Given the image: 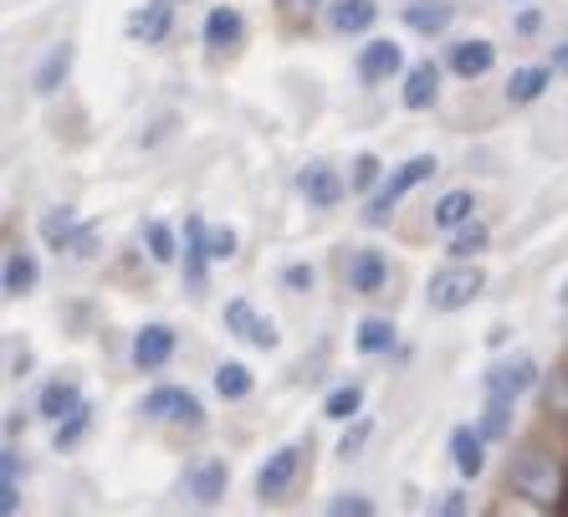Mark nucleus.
<instances>
[{
  "instance_id": "f257e3e1",
  "label": "nucleus",
  "mask_w": 568,
  "mask_h": 517,
  "mask_svg": "<svg viewBox=\"0 0 568 517\" xmlns=\"http://www.w3.org/2000/svg\"><path fill=\"white\" fill-rule=\"evenodd\" d=\"M481 287H487L481 266H471V262H450V266H440L436 277H430L425 297H430V307H436V313H462V307H471L476 297H481Z\"/></svg>"
},
{
  "instance_id": "f03ea898",
  "label": "nucleus",
  "mask_w": 568,
  "mask_h": 517,
  "mask_svg": "<svg viewBox=\"0 0 568 517\" xmlns=\"http://www.w3.org/2000/svg\"><path fill=\"white\" fill-rule=\"evenodd\" d=\"M436 170H440L436 154H415V160H405V164H399V170L379 185V195L369 200V211H364V221H369V226H384V221H389V211H395L399 200L410 195L415 185H425V180H430Z\"/></svg>"
},
{
  "instance_id": "7ed1b4c3",
  "label": "nucleus",
  "mask_w": 568,
  "mask_h": 517,
  "mask_svg": "<svg viewBox=\"0 0 568 517\" xmlns=\"http://www.w3.org/2000/svg\"><path fill=\"white\" fill-rule=\"evenodd\" d=\"M225 333H236L241 344H252V348H277L282 344L277 323L266 318V313H256L246 297H231V303H225Z\"/></svg>"
},
{
  "instance_id": "20e7f679",
  "label": "nucleus",
  "mask_w": 568,
  "mask_h": 517,
  "mask_svg": "<svg viewBox=\"0 0 568 517\" xmlns=\"http://www.w3.org/2000/svg\"><path fill=\"white\" fill-rule=\"evenodd\" d=\"M558 466L548 462V456H523L517 462V472H513V487L523 491V503H532V507H548V503H558Z\"/></svg>"
},
{
  "instance_id": "39448f33",
  "label": "nucleus",
  "mask_w": 568,
  "mask_h": 517,
  "mask_svg": "<svg viewBox=\"0 0 568 517\" xmlns=\"http://www.w3.org/2000/svg\"><path fill=\"white\" fill-rule=\"evenodd\" d=\"M144 415H154V420H185V425H205V410H200V399L190 395V389H149L144 395Z\"/></svg>"
},
{
  "instance_id": "423d86ee",
  "label": "nucleus",
  "mask_w": 568,
  "mask_h": 517,
  "mask_svg": "<svg viewBox=\"0 0 568 517\" xmlns=\"http://www.w3.org/2000/svg\"><path fill=\"white\" fill-rule=\"evenodd\" d=\"M532 379H538V364H532L528 354L503 358V364H491L487 369V395L491 399H517L523 389H532Z\"/></svg>"
},
{
  "instance_id": "0eeeda50",
  "label": "nucleus",
  "mask_w": 568,
  "mask_h": 517,
  "mask_svg": "<svg viewBox=\"0 0 568 517\" xmlns=\"http://www.w3.org/2000/svg\"><path fill=\"white\" fill-rule=\"evenodd\" d=\"M174 354V328L170 323H144V328L133 333V364L139 369H164Z\"/></svg>"
},
{
  "instance_id": "6e6552de",
  "label": "nucleus",
  "mask_w": 568,
  "mask_h": 517,
  "mask_svg": "<svg viewBox=\"0 0 568 517\" xmlns=\"http://www.w3.org/2000/svg\"><path fill=\"white\" fill-rule=\"evenodd\" d=\"M450 462H456V472H462L466 481H476L487 472V436L471 430V425H456V430H450Z\"/></svg>"
},
{
  "instance_id": "1a4fd4ad",
  "label": "nucleus",
  "mask_w": 568,
  "mask_h": 517,
  "mask_svg": "<svg viewBox=\"0 0 568 517\" xmlns=\"http://www.w3.org/2000/svg\"><path fill=\"white\" fill-rule=\"evenodd\" d=\"M37 410L47 415V420H72V415H82L88 410V399H82V389L72 385V379H47L41 385V395H37Z\"/></svg>"
},
{
  "instance_id": "9d476101",
  "label": "nucleus",
  "mask_w": 568,
  "mask_h": 517,
  "mask_svg": "<svg viewBox=\"0 0 568 517\" xmlns=\"http://www.w3.org/2000/svg\"><path fill=\"white\" fill-rule=\"evenodd\" d=\"M297 466H303V452L297 446H282V452H272V462L256 472V491L262 497H287V487H292V477H297Z\"/></svg>"
},
{
  "instance_id": "9b49d317",
  "label": "nucleus",
  "mask_w": 568,
  "mask_h": 517,
  "mask_svg": "<svg viewBox=\"0 0 568 517\" xmlns=\"http://www.w3.org/2000/svg\"><path fill=\"white\" fill-rule=\"evenodd\" d=\"M297 190H303V200L313 211H333V205L344 200V180H338L328 164H307V170L297 174Z\"/></svg>"
},
{
  "instance_id": "f8f14e48",
  "label": "nucleus",
  "mask_w": 568,
  "mask_h": 517,
  "mask_svg": "<svg viewBox=\"0 0 568 517\" xmlns=\"http://www.w3.org/2000/svg\"><path fill=\"white\" fill-rule=\"evenodd\" d=\"M72 57H78V47H72V41H52V47H47V57L37 62V72H31V88H37L41 98H52L57 88L67 82V72H72Z\"/></svg>"
},
{
  "instance_id": "ddd939ff",
  "label": "nucleus",
  "mask_w": 568,
  "mask_h": 517,
  "mask_svg": "<svg viewBox=\"0 0 568 517\" xmlns=\"http://www.w3.org/2000/svg\"><path fill=\"white\" fill-rule=\"evenodd\" d=\"M170 11H174V0H144L139 11L129 16V41H144V47H154V41L170 37Z\"/></svg>"
},
{
  "instance_id": "4468645a",
  "label": "nucleus",
  "mask_w": 568,
  "mask_h": 517,
  "mask_svg": "<svg viewBox=\"0 0 568 517\" xmlns=\"http://www.w3.org/2000/svg\"><path fill=\"white\" fill-rule=\"evenodd\" d=\"M399 67H405L399 41H369V47L358 52V78H364V82H389Z\"/></svg>"
},
{
  "instance_id": "2eb2a0df",
  "label": "nucleus",
  "mask_w": 568,
  "mask_h": 517,
  "mask_svg": "<svg viewBox=\"0 0 568 517\" xmlns=\"http://www.w3.org/2000/svg\"><path fill=\"white\" fill-rule=\"evenodd\" d=\"M205 262H211V231H205L200 215H190L185 221V282H190V292L205 287Z\"/></svg>"
},
{
  "instance_id": "dca6fc26",
  "label": "nucleus",
  "mask_w": 568,
  "mask_h": 517,
  "mask_svg": "<svg viewBox=\"0 0 568 517\" xmlns=\"http://www.w3.org/2000/svg\"><path fill=\"white\" fill-rule=\"evenodd\" d=\"M241 37H246V21H241L236 6H215L205 16V47L211 52H231V47H241Z\"/></svg>"
},
{
  "instance_id": "f3484780",
  "label": "nucleus",
  "mask_w": 568,
  "mask_h": 517,
  "mask_svg": "<svg viewBox=\"0 0 568 517\" xmlns=\"http://www.w3.org/2000/svg\"><path fill=\"white\" fill-rule=\"evenodd\" d=\"M384 282H389V262H384L374 246L354 252V262H348V287L364 292V297H374V292H384Z\"/></svg>"
},
{
  "instance_id": "a211bd4d",
  "label": "nucleus",
  "mask_w": 568,
  "mask_h": 517,
  "mask_svg": "<svg viewBox=\"0 0 568 517\" xmlns=\"http://www.w3.org/2000/svg\"><path fill=\"white\" fill-rule=\"evenodd\" d=\"M374 16H379V6H374V0H333V6H328V27L338 31V37H358V31L374 27Z\"/></svg>"
},
{
  "instance_id": "6ab92c4d",
  "label": "nucleus",
  "mask_w": 568,
  "mask_h": 517,
  "mask_svg": "<svg viewBox=\"0 0 568 517\" xmlns=\"http://www.w3.org/2000/svg\"><path fill=\"white\" fill-rule=\"evenodd\" d=\"M225 462H200V466H190L185 472V491L195 497L200 507H211V503H221V491H225Z\"/></svg>"
},
{
  "instance_id": "aec40b11",
  "label": "nucleus",
  "mask_w": 568,
  "mask_h": 517,
  "mask_svg": "<svg viewBox=\"0 0 568 517\" xmlns=\"http://www.w3.org/2000/svg\"><path fill=\"white\" fill-rule=\"evenodd\" d=\"M440 98V67L436 62H415L405 72V108H430Z\"/></svg>"
},
{
  "instance_id": "412c9836",
  "label": "nucleus",
  "mask_w": 568,
  "mask_h": 517,
  "mask_svg": "<svg viewBox=\"0 0 568 517\" xmlns=\"http://www.w3.org/2000/svg\"><path fill=\"white\" fill-rule=\"evenodd\" d=\"M491 62H497V47L481 37L456 41V52H450V67H456L462 78H481V72H491Z\"/></svg>"
},
{
  "instance_id": "4be33fe9",
  "label": "nucleus",
  "mask_w": 568,
  "mask_h": 517,
  "mask_svg": "<svg viewBox=\"0 0 568 517\" xmlns=\"http://www.w3.org/2000/svg\"><path fill=\"white\" fill-rule=\"evenodd\" d=\"M405 21H410V31H420V37H436V31L450 27V0H410V6H405Z\"/></svg>"
},
{
  "instance_id": "5701e85b",
  "label": "nucleus",
  "mask_w": 568,
  "mask_h": 517,
  "mask_svg": "<svg viewBox=\"0 0 568 517\" xmlns=\"http://www.w3.org/2000/svg\"><path fill=\"white\" fill-rule=\"evenodd\" d=\"M548 82H554V67H517L507 82V103H532L548 93Z\"/></svg>"
},
{
  "instance_id": "b1692460",
  "label": "nucleus",
  "mask_w": 568,
  "mask_h": 517,
  "mask_svg": "<svg viewBox=\"0 0 568 517\" xmlns=\"http://www.w3.org/2000/svg\"><path fill=\"white\" fill-rule=\"evenodd\" d=\"M78 231H82V221H78V211H72V205H62V211H52V215H41V241H47L57 256L67 252V241L78 236Z\"/></svg>"
},
{
  "instance_id": "393cba45",
  "label": "nucleus",
  "mask_w": 568,
  "mask_h": 517,
  "mask_svg": "<svg viewBox=\"0 0 568 517\" xmlns=\"http://www.w3.org/2000/svg\"><path fill=\"white\" fill-rule=\"evenodd\" d=\"M471 190H450V195H440L436 200V226L440 231H462V226H471Z\"/></svg>"
},
{
  "instance_id": "a878e982",
  "label": "nucleus",
  "mask_w": 568,
  "mask_h": 517,
  "mask_svg": "<svg viewBox=\"0 0 568 517\" xmlns=\"http://www.w3.org/2000/svg\"><path fill=\"white\" fill-rule=\"evenodd\" d=\"M31 287H37V256L11 252L6 256V297H27Z\"/></svg>"
},
{
  "instance_id": "bb28decb",
  "label": "nucleus",
  "mask_w": 568,
  "mask_h": 517,
  "mask_svg": "<svg viewBox=\"0 0 568 517\" xmlns=\"http://www.w3.org/2000/svg\"><path fill=\"white\" fill-rule=\"evenodd\" d=\"M215 395H225V399H246V395H252V369H246L241 358H225L221 369H215Z\"/></svg>"
},
{
  "instance_id": "cd10ccee",
  "label": "nucleus",
  "mask_w": 568,
  "mask_h": 517,
  "mask_svg": "<svg viewBox=\"0 0 568 517\" xmlns=\"http://www.w3.org/2000/svg\"><path fill=\"white\" fill-rule=\"evenodd\" d=\"M16 507H21V462H16V452L0 456V517H16Z\"/></svg>"
},
{
  "instance_id": "c85d7f7f",
  "label": "nucleus",
  "mask_w": 568,
  "mask_h": 517,
  "mask_svg": "<svg viewBox=\"0 0 568 517\" xmlns=\"http://www.w3.org/2000/svg\"><path fill=\"white\" fill-rule=\"evenodd\" d=\"M456 262H471V256H481L487 252V226L481 221H471V226H462V231H450V246H446Z\"/></svg>"
},
{
  "instance_id": "c756f323",
  "label": "nucleus",
  "mask_w": 568,
  "mask_h": 517,
  "mask_svg": "<svg viewBox=\"0 0 568 517\" xmlns=\"http://www.w3.org/2000/svg\"><path fill=\"white\" fill-rule=\"evenodd\" d=\"M384 348H395V323L389 318L358 323V354H384Z\"/></svg>"
},
{
  "instance_id": "7c9ffc66",
  "label": "nucleus",
  "mask_w": 568,
  "mask_h": 517,
  "mask_svg": "<svg viewBox=\"0 0 568 517\" xmlns=\"http://www.w3.org/2000/svg\"><path fill=\"white\" fill-rule=\"evenodd\" d=\"M358 410H364V389L358 385H338L328 399H323V415H328V420H354Z\"/></svg>"
},
{
  "instance_id": "2f4dec72",
  "label": "nucleus",
  "mask_w": 568,
  "mask_h": 517,
  "mask_svg": "<svg viewBox=\"0 0 568 517\" xmlns=\"http://www.w3.org/2000/svg\"><path fill=\"white\" fill-rule=\"evenodd\" d=\"M513 405H517V399H487V415H481V436H487V440L513 436Z\"/></svg>"
},
{
  "instance_id": "473e14b6",
  "label": "nucleus",
  "mask_w": 568,
  "mask_h": 517,
  "mask_svg": "<svg viewBox=\"0 0 568 517\" xmlns=\"http://www.w3.org/2000/svg\"><path fill=\"white\" fill-rule=\"evenodd\" d=\"M328 517H374V503L364 491H338L328 503Z\"/></svg>"
},
{
  "instance_id": "72a5a7b5",
  "label": "nucleus",
  "mask_w": 568,
  "mask_h": 517,
  "mask_svg": "<svg viewBox=\"0 0 568 517\" xmlns=\"http://www.w3.org/2000/svg\"><path fill=\"white\" fill-rule=\"evenodd\" d=\"M144 236H149V256H154V262H174V231L164 226V221H149Z\"/></svg>"
},
{
  "instance_id": "f704fd0d",
  "label": "nucleus",
  "mask_w": 568,
  "mask_h": 517,
  "mask_svg": "<svg viewBox=\"0 0 568 517\" xmlns=\"http://www.w3.org/2000/svg\"><path fill=\"white\" fill-rule=\"evenodd\" d=\"M430 517H471V497H466L462 487H450L440 491V503L430 507Z\"/></svg>"
},
{
  "instance_id": "c9c22d12",
  "label": "nucleus",
  "mask_w": 568,
  "mask_h": 517,
  "mask_svg": "<svg viewBox=\"0 0 568 517\" xmlns=\"http://www.w3.org/2000/svg\"><path fill=\"white\" fill-rule=\"evenodd\" d=\"M93 252H98V226H82L78 236L67 241V252H62V256H72V262H88Z\"/></svg>"
},
{
  "instance_id": "e433bc0d",
  "label": "nucleus",
  "mask_w": 568,
  "mask_h": 517,
  "mask_svg": "<svg viewBox=\"0 0 568 517\" xmlns=\"http://www.w3.org/2000/svg\"><path fill=\"white\" fill-rule=\"evenodd\" d=\"M231 256H236V231L215 226L211 231V262H231Z\"/></svg>"
},
{
  "instance_id": "4c0bfd02",
  "label": "nucleus",
  "mask_w": 568,
  "mask_h": 517,
  "mask_svg": "<svg viewBox=\"0 0 568 517\" xmlns=\"http://www.w3.org/2000/svg\"><path fill=\"white\" fill-rule=\"evenodd\" d=\"M282 287H287V292H307V287H313V266H307V262L282 266Z\"/></svg>"
},
{
  "instance_id": "58836bf2",
  "label": "nucleus",
  "mask_w": 568,
  "mask_h": 517,
  "mask_svg": "<svg viewBox=\"0 0 568 517\" xmlns=\"http://www.w3.org/2000/svg\"><path fill=\"white\" fill-rule=\"evenodd\" d=\"M82 430H88V410L57 425V452H67V446H78V436H82Z\"/></svg>"
},
{
  "instance_id": "ea45409f",
  "label": "nucleus",
  "mask_w": 568,
  "mask_h": 517,
  "mask_svg": "<svg viewBox=\"0 0 568 517\" xmlns=\"http://www.w3.org/2000/svg\"><path fill=\"white\" fill-rule=\"evenodd\" d=\"M374 174H379V160H374V154H358L354 160V190H369Z\"/></svg>"
},
{
  "instance_id": "a19ab883",
  "label": "nucleus",
  "mask_w": 568,
  "mask_h": 517,
  "mask_svg": "<svg viewBox=\"0 0 568 517\" xmlns=\"http://www.w3.org/2000/svg\"><path fill=\"white\" fill-rule=\"evenodd\" d=\"M364 440H369V425L358 420V425H354V430H348V436H344V440H338V456H358V446H364Z\"/></svg>"
},
{
  "instance_id": "79ce46f5",
  "label": "nucleus",
  "mask_w": 568,
  "mask_h": 517,
  "mask_svg": "<svg viewBox=\"0 0 568 517\" xmlns=\"http://www.w3.org/2000/svg\"><path fill=\"white\" fill-rule=\"evenodd\" d=\"M548 405L568 415V374H554V389H548Z\"/></svg>"
},
{
  "instance_id": "37998d69",
  "label": "nucleus",
  "mask_w": 568,
  "mask_h": 517,
  "mask_svg": "<svg viewBox=\"0 0 568 517\" xmlns=\"http://www.w3.org/2000/svg\"><path fill=\"white\" fill-rule=\"evenodd\" d=\"M503 517H538V507H532V503H507Z\"/></svg>"
},
{
  "instance_id": "c03bdc74",
  "label": "nucleus",
  "mask_w": 568,
  "mask_h": 517,
  "mask_svg": "<svg viewBox=\"0 0 568 517\" xmlns=\"http://www.w3.org/2000/svg\"><path fill=\"white\" fill-rule=\"evenodd\" d=\"M517 31H523V37H532V31H538V11H523V16H517Z\"/></svg>"
},
{
  "instance_id": "a18cd8bd",
  "label": "nucleus",
  "mask_w": 568,
  "mask_h": 517,
  "mask_svg": "<svg viewBox=\"0 0 568 517\" xmlns=\"http://www.w3.org/2000/svg\"><path fill=\"white\" fill-rule=\"evenodd\" d=\"M317 0H282V11H292V16H303V11H313Z\"/></svg>"
},
{
  "instance_id": "49530a36",
  "label": "nucleus",
  "mask_w": 568,
  "mask_h": 517,
  "mask_svg": "<svg viewBox=\"0 0 568 517\" xmlns=\"http://www.w3.org/2000/svg\"><path fill=\"white\" fill-rule=\"evenodd\" d=\"M548 67H554V72H568V41H564V47H558V52H554V62H548Z\"/></svg>"
},
{
  "instance_id": "de8ad7c7",
  "label": "nucleus",
  "mask_w": 568,
  "mask_h": 517,
  "mask_svg": "<svg viewBox=\"0 0 568 517\" xmlns=\"http://www.w3.org/2000/svg\"><path fill=\"white\" fill-rule=\"evenodd\" d=\"M558 303H564V307H568V282H564V292H558Z\"/></svg>"
}]
</instances>
